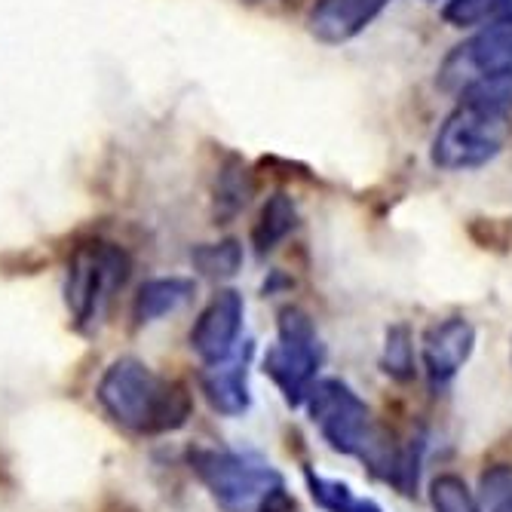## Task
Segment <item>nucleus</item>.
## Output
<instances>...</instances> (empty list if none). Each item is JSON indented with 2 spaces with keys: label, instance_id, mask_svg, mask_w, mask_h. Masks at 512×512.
<instances>
[{
  "label": "nucleus",
  "instance_id": "obj_21",
  "mask_svg": "<svg viewBox=\"0 0 512 512\" xmlns=\"http://www.w3.org/2000/svg\"><path fill=\"white\" fill-rule=\"evenodd\" d=\"M482 512H512V473L491 470L482 476Z\"/></svg>",
  "mask_w": 512,
  "mask_h": 512
},
{
  "label": "nucleus",
  "instance_id": "obj_7",
  "mask_svg": "<svg viewBox=\"0 0 512 512\" xmlns=\"http://www.w3.org/2000/svg\"><path fill=\"white\" fill-rule=\"evenodd\" d=\"M506 65H512V19L485 25L470 40L454 46L439 68V86L457 96L476 77Z\"/></svg>",
  "mask_w": 512,
  "mask_h": 512
},
{
  "label": "nucleus",
  "instance_id": "obj_6",
  "mask_svg": "<svg viewBox=\"0 0 512 512\" xmlns=\"http://www.w3.org/2000/svg\"><path fill=\"white\" fill-rule=\"evenodd\" d=\"M132 273L129 255L114 243H86L77 246L68 261L65 276V304L77 325L96 322L102 307L117 289L126 286Z\"/></svg>",
  "mask_w": 512,
  "mask_h": 512
},
{
  "label": "nucleus",
  "instance_id": "obj_13",
  "mask_svg": "<svg viewBox=\"0 0 512 512\" xmlns=\"http://www.w3.org/2000/svg\"><path fill=\"white\" fill-rule=\"evenodd\" d=\"M194 295V283L184 276H163V279H151L142 289H138L135 298V319L138 322H154L166 313H175L181 304H188Z\"/></svg>",
  "mask_w": 512,
  "mask_h": 512
},
{
  "label": "nucleus",
  "instance_id": "obj_22",
  "mask_svg": "<svg viewBox=\"0 0 512 512\" xmlns=\"http://www.w3.org/2000/svg\"><path fill=\"white\" fill-rule=\"evenodd\" d=\"M96 512H138V509L129 500H123V497H105Z\"/></svg>",
  "mask_w": 512,
  "mask_h": 512
},
{
  "label": "nucleus",
  "instance_id": "obj_3",
  "mask_svg": "<svg viewBox=\"0 0 512 512\" xmlns=\"http://www.w3.org/2000/svg\"><path fill=\"white\" fill-rule=\"evenodd\" d=\"M188 463L224 512H289L295 506L286 479L255 454L191 448Z\"/></svg>",
  "mask_w": 512,
  "mask_h": 512
},
{
  "label": "nucleus",
  "instance_id": "obj_2",
  "mask_svg": "<svg viewBox=\"0 0 512 512\" xmlns=\"http://www.w3.org/2000/svg\"><path fill=\"white\" fill-rule=\"evenodd\" d=\"M99 402L114 421L132 433H175L191 421L194 399L188 387L163 381L132 356L117 359L99 381Z\"/></svg>",
  "mask_w": 512,
  "mask_h": 512
},
{
  "label": "nucleus",
  "instance_id": "obj_16",
  "mask_svg": "<svg viewBox=\"0 0 512 512\" xmlns=\"http://www.w3.org/2000/svg\"><path fill=\"white\" fill-rule=\"evenodd\" d=\"M255 194V181L252 172L246 169V163L240 157H227V163L218 169V181H215V203L221 206L224 215H237L240 209L249 206Z\"/></svg>",
  "mask_w": 512,
  "mask_h": 512
},
{
  "label": "nucleus",
  "instance_id": "obj_19",
  "mask_svg": "<svg viewBox=\"0 0 512 512\" xmlns=\"http://www.w3.org/2000/svg\"><path fill=\"white\" fill-rule=\"evenodd\" d=\"M381 365L390 378L396 381H411L414 378V344L408 325H390L384 338V356Z\"/></svg>",
  "mask_w": 512,
  "mask_h": 512
},
{
  "label": "nucleus",
  "instance_id": "obj_20",
  "mask_svg": "<svg viewBox=\"0 0 512 512\" xmlns=\"http://www.w3.org/2000/svg\"><path fill=\"white\" fill-rule=\"evenodd\" d=\"M430 500H433L436 512H482V506H479L476 494L467 488V482L451 473H442L433 479Z\"/></svg>",
  "mask_w": 512,
  "mask_h": 512
},
{
  "label": "nucleus",
  "instance_id": "obj_10",
  "mask_svg": "<svg viewBox=\"0 0 512 512\" xmlns=\"http://www.w3.org/2000/svg\"><path fill=\"white\" fill-rule=\"evenodd\" d=\"M387 7L390 0H316L307 16V28L319 43L341 46L359 37Z\"/></svg>",
  "mask_w": 512,
  "mask_h": 512
},
{
  "label": "nucleus",
  "instance_id": "obj_8",
  "mask_svg": "<svg viewBox=\"0 0 512 512\" xmlns=\"http://www.w3.org/2000/svg\"><path fill=\"white\" fill-rule=\"evenodd\" d=\"M243 313H246L243 295L234 289H221L218 295H212V301L197 316L194 329H191V347L206 362L227 359L237 350V338L243 329Z\"/></svg>",
  "mask_w": 512,
  "mask_h": 512
},
{
  "label": "nucleus",
  "instance_id": "obj_14",
  "mask_svg": "<svg viewBox=\"0 0 512 512\" xmlns=\"http://www.w3.org/2000/svg\"><path fill=\"white\" fill-rule=\"evenodd\" d=\"M457 99L467 105L488 108V111L512 114V65L476 77L473 83H467L457 92Z\"/></svg>",
  "mask_w": 512,
  "mask_h": 512
},
{
  "label": "nucleus",
  "instance_id": "obj_17",
  "mask_svg": "<svg viewBox=\"0 0 512 512\" xmlns=\"http://www.w3.org/2000/svg\"><path fill=\"white\" fill-rule=\"evenodd\" d=\"M307 488L310 497L316 500V506H322L325 512H384L371 497H359L350 485L338 482V479H325L307 470Z\"/></svg>",
  "mask_w": 512,
  "mask_h": 512
},
{
  "label": "nucleus",
  "instance_id": "obj_11",
  "mask_svg": "<svg viewBox=\"0 0 512 512\" xmlns=\"http://www.w3.org/2000/svg\"><path fill=\"white\" fill-rule=\"evenodd\" d=\"M249 356L252 344L246 341L243 350H234L227 359L209 362V368L200 375V387L209 405L227 417H237L249 408Z\"/></svg>",
  "mask_w": 512,
  "mask_h": 512
},
{
  "label": "nucleus",
  "instance_id": "obj_15",
  "mask_svg": "<svg viewBox=\"0 0 512 512\" xmlns=\"http://www.w3.org/2000/svg\"><path fill=\"white\" fill-rule=\"evenodd\" d=\"M442 19L451 28L470 31L512 19V0H445Z\"/></svg>",
  "mask_w": 512,
  "mask_h": 512
},
{
  "label": "nucleus",
  "instance_id": "obj_5",
  "mask_svg": "<svg viewBox=\"0 0 512 512\" xmlns=\"http://www.w3.org/2000/svg\"><path fill=\"white\" fill-rule=\"evenodd\" d=\"M322 344L313 319L301 307H283L276 319V344L264 356V371L283 390L289 405H301L316 384Z\"/></svg>",
  "mask_w": 512,
  "mask_h": 512
},
{
  "label": "nucleus",
  "instance_id": "obj_1",
  "mask_svg": "<svg viewBox=\"0 0 512 512\" xmlns=\"http://www.w3.org/2000/svg\"><path fill=\"white\" fill-rule=\"evenodd\" d=\"M307 408L322 439L335 451L362 460L365 467L393 485L402 494L417 488V451L411 445L393 442V436L378 424L371 408L338 378H322L307 393Z\"/></svg>",
  "mask_w": 512,
  "mask_h": 512
},
{
  "label": "nucleus",
  "instance_id": "obj_12",
  "mask_svg": "<svg viewBox=\"0 0 512 512\" xmlns=\"http://www.w3.org/2000/svg\"><path fill=\"white\" fill-rule=\"evenodd\" d=\"M295 227H298V206H295V200L289 194H273L264 203L258 221L252 227V246H255V252L258 255L273 252L279 243H286L292 237Z\"/></svg>",
  "mask_w": 512,
  "mask_h": 512
},
{
  "label": "nucleus",
  "instance_id": "obj_4",
  "mask_svg": "<svg viewBox=\"0 0 512 512\" xmlns=\"http://www.w3.org/2000/svg\"><path fill=\"white\" fill-rule=\"evenodd\" d=\"M509 138H512V114L457 102V108L439 123L433 135L430 160L442 172L482 169L503 154Z\"/></svg>",
  "mask_w": 512,
  "mask_h": 512
},
{
  "label": "nucleus",
  "instance_id": "obj_18",
  "mask_svg": "<svg viewBox=\"0 0 512 512\" xmlns=\"http://www.w3.org/2000/svg\"><path fill=\"white\" fill-rule=\"evenodd\" d=\"M194 267L209 279H230L243 267V246L237 240H221V243H203L191 252Z\"/></svg>",
  "mask_w": 512,
  "mask_h": 512
},
{
  "label": "nucleus",
  "instance_id": "obj_9",
  "mask_svg": "<svg viewBox=\"0 0 512 512\" xmlns=\"http://www.w3.org/2000/svg\"><path fill=\"white\" fill-rule=\"evenodd\" d=\"M476 347V329L463 316L433 322L424 332V368L433 387H445Z\"/></svg>",
  "mask_w": 512,
  "mask_h": 512
}]
</instances>
